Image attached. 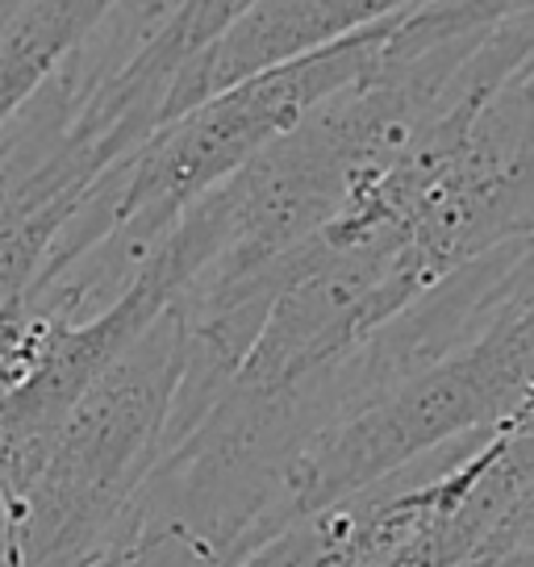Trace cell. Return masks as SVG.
Masks as SVG:
<instances>
[{
  "instance_id": "obj_1",
  "label": "cell",
  "mask_w": 534,
  "mask_h": 567,
  "mask_svg": "<svg viewBox=\"0 0 534 567\" xmlns=\"http://www.w3.org/2000/svg\"><path fill=\"white\" fill-rule=\"evenodd\" d=\"M188 338L172 301L89 384L13 505V567H89L155 472Z\"/></svg>"
},
{
  "instance_id": "obj_2",
  "label": "cell",
  "mask_w": 534,
  "mask_h": 567,
  "mask_svg": "<svg viewBox=\"0 0 534 567\" xmlns=\"http://www.w3.org/2000/svg\"><path fill=\"white\" fill-rule=\"evenodd\" d=\"M427 4L434 0H255L179 71L176 89L167 96V122L255 71L321 51L384 21L413 18Z\"/></svg>"
},
{
  "instance_id": "obj_3",
  "label": "cell",
  "mask_w": 534,
  "mask_h": 567,
  "mask_svg": "<svg viewBox=\"0 0 534 567\" xmlns=\"http://www.w3.org/2000/svg\"><path fill=\"white\" fill-rule=\"evenodd\" d=\"M0 567H13V501L0 484Z\"/></svg>"
}]
</instances>
